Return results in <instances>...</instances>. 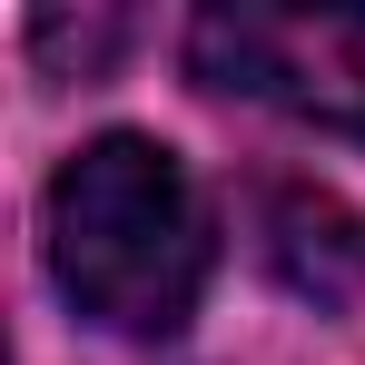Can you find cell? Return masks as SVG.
Here are the masks:
<instances>
[{
  "mask_svg": "<svg viewBox=\"0 0 365 365\" xmlns=\"http://www.w3.org/2000/svg\"><path fill=\"white\" fill-rule=\"evenodd\" d=\"M50 277L89 326L178 336L207 287V207L178 148L109 128L50 178Z\"/></svg>",
  "mask_w": 365,
  "mask_h": 365,
  "instance_id": "6da1fadb",
  "label": "cell"
},
{
  "mask_svg": "<svg viewBox=\"0 0 365 365\" xmlns=\"http://www.w3.org/2000/svg\"><path fill=\"white\" fill-rule=\"evenodd\" d=\"M187 60L207 89H237L306 128L365 138V10H277V0L197 10Z\"/></svg>",
  "mask_w": 365,
  "mask_h": 365,
  "instance_id": "7a4b0ae2",
  "label": "cell"
},
{
  "mask_svg": "<svg viewBox=\"0 0 365 365\" xmlns=\"http://www.w3.org/2000/svg\"><path fill=\"white\" fill-rule=\"evenodd\" d=\"M267 257H277L287 287H306L316 306H346L365 287V227L326 187H277V197H267Z\"/></svg>",
  "mask_w": 365,
  "mask_h": 365,
  "instance_id": "3957f363",
  "label": "cell"
}]
</instances>
